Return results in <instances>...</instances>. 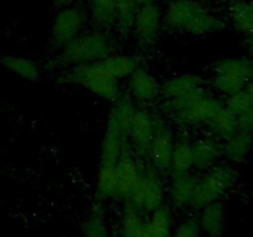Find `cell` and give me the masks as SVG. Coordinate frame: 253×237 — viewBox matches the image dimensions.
<instances>
[{"instance_id": "6da1fadb", "label": "cell", "mask_w": 253, "mask_h": 237, "mask_svg": "<svg viewBox=\"0 0 253 237\" xmlns=\"http://www.w3.org/2000/svg\"><path fill=\"white\" fill-rule=\"evenodd\" d=\"M114 42L103 30L81 34L61 48L57 62L62 66L99 62L113 53Z\"/></svg>"}, {"instance_id": "7a4b0ae2", "label": "cell", "mask_w": 253, "mask_h": 237, "mask_svg": "<svg viewBox=\"0 0 253 237\" xmlns=\"http://www.w3.org/2000/svg\"><path fill=\"white\" fill-rule=\"evenodd\" d=\"M63 79L67 83L83 86L104 100L114 101L119 98V80L105 71L100 61L69 67Z\"/></svg>"}, {"instance_id": "3957f363", "label": "cell", "mask_w": 253, "mask_h": 237, "mask_svg": "<svg viewBox=\"0 0 253 237\" xmlns=\"http://www.w3.org/2000/svg\"><path fill=\"white\" fill-rule=\"evenodd\" d=\"M212 88L225 96L241 91L253 78V59L247 56L226 57L214 64Z\"/></svg>"}, {"instance_id": "277c9868", "label": "cell", "mask_w": 253, "mask_h": 237, "mask_svg": "<svg viewBox=\"0 0 253 237\" xmlns=\"http://www.w3.org/2000/svg\"><path fill=\"white\" fill-rule=\"evenodd\" d=\"M239 179V172L232 165H214L203 177L198 178L192 207L200 210L205 205L219 201L229 190L236 187Z\"/></svg>"}, {"instance_id": "5b68a950", "label": "cell", "mask_w": 253, "mask_h": 237, "mask_svg": "<svg viewBox=\"0 0 253 237\" xmlns=\"http://www.w3.org/2000/svg\"><path fill=\"white\" fill-rule=\"evenodd\" d=\"M166 199V185L161 173L155 168H145L133 192L125 201L142 214H151L162 206Z\"/></svg>"}, {"instance_id": "8992f818", "label": "cell", "mask_w": 253, "mask_h": 237, "mask_svg": "<svg viewBox=\"0 0 253 237\" xmlns=\"http://www.w3.org/2000/svg\"><path fill=\"white\" fill-rule=\"evenodd\" d=\"M174 143L175 138L173 131L162 118L156 116L155 132L148 146L146 157L150 160L151 167L158 170L161 174L169 172Z\"/></svg>"}, {"instance_id": "52a82bcc", "label": "cell", "mask_w": 253, "mask_h": 237, "mask_svg": "<svg viewBox=\"0 0 253 237\" xmlns=\"http://www.w3.org/2000/svg\"><path fill=\"white\" fill-rule=\"evenodd\" d=\"M85 16L81 9L76 6L61 7L54 16L51 26V42L57 48H62L68 42L82 34Z\"/></svg>"}, {"instance_id": "ba28073f", "label": "cell", "mask_w": 253, "mask_h": 237, "mask_svg": "<svg viewBox=\"0 0 253 237\" xmlns=\"http://www.w3.org/2000/svg\"><path fill=\"white\" fill-rule=\"evenodd\" d=\"M225 105L224 101L210 93L193 103L187 108L179 109L170 113L174 122L179 126H199L208 125L215 114Z\"/></svg>"}, {"instance_id": "9c48e42d", "label": "cell", "mask_w": 253, "mask_h": 237, "mask_svg": "<svg viewBox=\"0 0 253 237\" xmlns=\"http://www.w3.org/2000/svg\"><path fill=\"white\" fill-rule=\"evenodd\" d=\"M162 21V10L158 4H145L138 6L133 20L132 30L141 47L150 48L155 44Z\"/></svg>"}, {"instance_id": "30bf717a", "label": "cell", "mask_w": 253, "mask_h": 237, "mask_svg": "<svg viewBox=\"0 0 253 237\" xmlns=\"http://www.w3.org/2000/svg\"><path fill=\"white\" fill-rule=\"evenodd\" d=\"M143 169L145 168L140 164L137 158L127 148L121 155L115 165L116 189H118L116 200H123V201L127 200L137 185L138 180L142 177Z\"/></svg>"}, {"instance_id": "8fae6325", "label": "cell", "mask_w": 253, "mask_h": 237, "mask_svg": "<svg viewBox=\"0 0 253 237\" xmlns=\"http://www.w3.org/2000/svg\"><path fill=\"white\" fill-rule=\"evenodd\" d=\"M156 125V116L146 108H136L131 125L128 140L140 155L146 156L153 137Z\"/></svg>"}, {"instance_id": "7c38bea8", "label": "cell", "mask_w": 253, "mask_h": 237, "mask_svg": "<svg viewBox=\"0 0 253 237\" xmlns=\"http://www.w3.org/2000/svg\"><path fill=\"white\" fill-rule=\"evenodd\" d=\"M137 106L128 96H119L113 101L110 111L106 121V128L120 133L124 137L128 138L131 125H132L133 115Z\"/></svg>"}, {"instance_id": "4fadbf2b", "label": "cell", "mask_w": 253, "mask_h": 237, "mask_svg": "<svg viewBox=\"0 0 253 237\" xmlns=\"http://www.w3.org/2000/svg\"><path fill=\"white\" fill-rule=\"evenodd\" d=\"M203 6L198 0H173L166 9L163 22L172 31H184L185 26Z\"/></svg>"}, {"instance_id": "5bb4252c", "label": "cell", "mask_w": 253, "mask_h": 237, "mask_svg": "<svg viewBox=\"0 0 253 237\" xmlns=\"http://www.w3.org/2000/svg\"><path fill=\"white\" fill-rule=\"evenodd\" d=\"M197 220L202 235L207 237H224L226 231V211L221 200L202 207Z\"/></svg>"}, {"instance_id": "9a60e30c", "label": "cell", "mask_w": 253, "mask_h": 237, "mask_svg": "<svg viewBox=\"0 0 253 237\" xmlns=\"http://www.w3.org/2000/svg\"><path fill=\"white\" fill-rule=\"evenodd\" d=\"M128 89L131 95L141 103H151L160 93V85L156 77L143 67H138L128 77Z\"/></svg>"}, {"instance_id": "2e32d148", "label": "cell", "mask_w": 253, "mask_h": 237, "mask_svg": "<svg viewBox=\"0 0 253 237\" xmlns=\"http://www.w3.org/2000/svg\"><path fill=\"white\" fill-rule=\"evenodd\" d=\"M253 148V132L236 131L229 138L222 141L221 153L227 162L232 164H241L247 160Z\"/></svg>"}, {"instance_id": "e0dca14e", "label": "cell", "mask_w": 253, "mask_h": 237, "mask_svg": "<svg viewBox=\"0 0 253 237\" xmlns=\"http://www.w3.org/2000/svg\"><path fill=\"white\" fill-rule=\"evenodd\" d=\"M221 156V143L214 136L202 137L193 142V167L197 169H210Z\"/></svg>"}, {"instance_id": "ac0fdd59", "label": "cell", "mask_w": 253, "mask_h": 237, "mask_svg": "<svg viewBox=\"0 0 253 237\" xmlns=\"http://www.w3.org/2000/svg\"><path fill=\"white\" fill-rule=\"evenodd\" d=\"M227 27L226 21L215 14L214 11L208 9L207 6H203L197 14L194 15L189 24L185 26L184 31L193 36H204V35L216 34V32L224 31Z\"/></svg>"}, {"instance_id": "d6986e66", "label": "cell", "mask_w": 253, "mask_h": 237, "mask_svg": "<svg viewBox=\"0 0 253 237\" xmlns=\"http://www.w3.org/2000/svg\"><path fill=\"white\" fill-rule=\"evenodd\" d=\"M197 182L198 177L193 175L192 173L173 177L169 187V200L173 207L185 209L192 206Z\"/></svg>"}, {"instance_id": "ffe728a7", "label": "cell", "mask_w": 253, "mask_h": 237, "mask_svg": "<svg viewBox=\"0 0 253 237\" xmlns=\"http://www.w3.org/2000/svg\"><path fill=\"white\" fill-rule=\"evenodd\" d=\"M202 88L204 86L200 76L192 73L179 74L166 81L162 88V94L166 100H174L189 95Z\"/></svg>"}, {"instance_id": "44dd1931", "label": "cell", "mask_w": 253, "mask_h": 237, "mask_svg": "<svg viewBox=\"0 0 253 237\" xmlns=\"http://www.w3.org/2000/svg\"><path fill=\"white\" fill-rule=\"evenodd\" d=\"M174 221H173L172 207L168 204H163L157 210L150 214L146 219L145 235L143 237H170Z\"/></svg>"}, {"instance_id": "7402d4cb", "label": "cell", "mask_w": 253, "mask_h": 237, "mask_svg": "<svg viewBox=\"0 0 253 237\" xmlns=\"http://www.w3.org/2000/svg\"><path fill=\"white\" fill-rule=\"evenodd\" d=\"M229 17L232 26L242 36L253 31V0H230Z\"/></svg>"}, {"instance_id": "603a6c76", "label": "cell", "mask_w": 253, "mask_h": 237, "mask_svg": "<svg viewBox=\"0 0 253 237\" xmlns=\"http://www.w3.org/2000/svg\"><path fill=\"white\" fill-rule=\"evenodd\" d=\"M193 168V142L188 136L183 135L175 140L169 173L175 177L190 173Z\"/></svg>"}, {"instance_id": "cb8c5ba5", "label": "cell", "mask_w": 253, "mask_h": 237, "mask_svg": "<svg viewBox=\"0 0 253 237\" xmlns=\"http://www.w3.org/2000/svg\"><path fill=\"white\" fill-rule=\"evenodd\" d=\"M0 64L5 69L14 73L15 76L27 81L39 80L40 76H41L39 66L32 59L26 58V57L15 56V54H1Z\"/></svg>"}, {"instance_id": "d4e9b609", "label": "cell", "mask_w": 253, "mask_h": 237, "mask_svg": "<svg viewBox=\"0 0 253 237\" xmlns=\"http://www.w3.org/2000/svg\"><path fill=\"white\" fill-rule=\"evenodd\" d=\"M127 142L128 138L106 128L103 141H101L100 160H99V163L116 165L119 158L128 148Z\"/></svg>"}, {"instance_id": "484cf974", "label": "cell", "mask_w": 253, "mask_h": 237, "mask_svg": "<svg viewBox=\"0 0 253 237\" xmlns=\"http://www.w3.org/2000/svg\"><path fill=\"white\" fill-rule=\"evenodd\" d=\"M101 64L113 78H128L140 66V59L131 54H109L101 59Z\"/></svg>"}, {"instance_id": "4316f807", "label": "cell", "mask_w": 253, "mask_h": 237, "mask_svg": "<svg viewBox=\"0 0 253 237\" xmlns=\"http://www.w3.org/2000/svg\"><path fill=\"white\" fill-rule=\"evenodd\" d=\"M208 126L210 127L212 136L216 137L217 140L222 141L234 135L236 131H239L237 116L225 105L215 114V116L209 121Z\"/></svg>"}, {"instance_id": "83f0119b", "label": "cell", "mask_w": 253, "mask_h": 237, "mask_svg": "<svg viewBox=\"0 0 253 237\" xmlns=\"http://www.w3.org/2000/svg\"><path fill=\"white\" fill-rule=\"evenodd\" d=\"M146 219L131 205L125 204L120 216V237H143Z\"/></svg>"}, {"instance_id": "f1b7e54d", "label": "cell", "mask_w": 253, "mask_h": 237, "mask_svg": "<svg viewBox=\"0 0 253 237\" xmlns=\"http://www.w3.org/2000/svg\"><path fill=\"white\" fill-rule=\"evenodd\" d=\"M90 15L100 30L113 29L116 26L115 0H90Z\"/></svg>"}, {"instance_id": "f546056e", "label": "cell", "mask_w": 253, "mask_h": 237, "mask_svg": "<svg viewBox=\"0 0 253 237\" xmlns=\"http://www.w3.org/2000/svg\"><path fill=\"white\" fill-rule=\"evenodd\" d=\"M82 237H110L108 221L100 206H95L81 225Z\"/></svg>"}, {"instance_id": "4dcf8cb0", "label": "cell", "mask_w": 253, "mask_h": 237, "mask_svg": "<svg viewBox=\"0 0 253 237\" xmlns=\"http://www.w3.org/2000/svg\"><path fill=\"white\" fill-rule=\"evenodd\" d=\"M116 2V26L120 32L127 35L132 30L133 20L138 9L137 0H115Z\"/></svg>"}, {"instance_id": "1f68e13d", "label": "cell", "mask_w": 253, "mask_h": 237, "mask_svg": "<svg viewBox=\"0 0 253 237\" xmlns=\"http://www.w3.org/2000/svg\"><path fill=\"white\" fill-rule=\"evenodd\" d=\"M170 237H202V230L198 224V220L195 217H188L183 220L177 227L173 229Z\"/></svg>"}, {"instance_id": "d6a6232c", "label": "cell", "mask_w": 253, "mask_h": 237, "mask_svg": "<svg viewBox=\"0 0 253 237\" xmlns=\"http://www.w3.org/2000/svg\"><path fill=\"white\" fill-rule=\"evenodd\" d=\"M245 42H246V47H247V51H249L250 57L253 59V31L247 36H245Z\"/></svg>"}, {"instance_id": "836d02e7", "label": "cell", "mask_w": 253, "mask_h": 237, "mask_svg": "<svg viewBox=\"0 0 253 237\" xmlns=\"http://www.w3.org/2000/svg\"><path fill=\"white\" fill-rule=\"evenodd\" d=\"M73 1L74 0H54V4L59 7H66V6H69Z\"/></svg>"}, {"instance_id": "e575fe53", "label": "cell", "mask_w": 253, "mask_h": 237, "mask_svg": "<svg viewBox=\"0 0 253 237\" xmlns=\"http://www.w3.org/2000/svg\"><path fill=\"white\" fill-rule=\"evenodd\" d=\"M160 0H137L138 5H145V4H157Z\"/></svg>"}]
</instances>
